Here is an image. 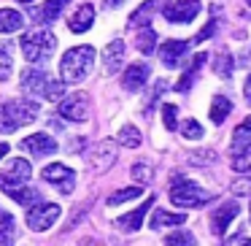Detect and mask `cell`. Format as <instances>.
Here are the masks:
<instances>
[{
	"label": "cell",
	"mask_w": 251,
	"mask_h": 246,
	"mask_svg": "<svg viewBox=\"0 0 251 246\" xmlns=\"http://www.w3.org/2000/svg\"><path fill=\"white\" fill-rule=\"evenodd\" d=\"M95 65V46H73L60 60V76L65 84H81Z\"/></svg>",
	"instance_id": "6da1fadb"
},
{
	"label": "cell",
	"mask_w": 251,
	"mask_h": 246,
	"mask_svg": "<svg viewBox=\"0 0 251 246\" xmlns=\"http://www.w3.org/2000/svg\"><path fill=\"white\" fill-rule=\"evenodd\" d=\"M41 106L35 100H6L0 103V133H11L38 119Z\"/></svg>",
	"instance_id": "7a4b0ae2"
},
{
	"label": "cell",
	"mask_w": 251,
	"mask_h": 246,
	"mask_svg": "<svg viewBox=\"0 0 251 246\" xmlns=\"http://www.w3.org/2000/svg\"><path fill=\"white\" fill-rule=\"evenodd\" d=\"M19 49H22L27 62H44L46 57H51V52L57 49V35L51 30L41 27V30H30L19 38Z\"/></svg>",
	"instance_id": "3957f363"
},
{
	"label": "cell",
	"mask_w": 251,
	"mask_h": 246,
	"mask_svg": "<svg viewBox=\"0 0 251 246\" xmlns=\"http://www.w3.org/2000/svg\"><path fill=\"white\" fill-rule=\"evenodd\" d=\"M170 200L181 208H200L211 200V195L205 190H200L195 181L184 179V176H173L170 179Z\"/></svg>",
	"instance_id": "277c9868"
},
{
	"label": "cell",
	"mask_w": 251,
	"mask_h": 246,
	"mask_svg": "<svg viewBox=\"0 0 251 246\" xmlns=\"http://www.w3.org/2000/svg\"><path fill=\"white\" fill-rule=\"evenodd\" d=\"M30 176H33V168H30L27 160L22 157H14L8 160L6 170L0 173V190L6 192V195H11L14 190H19V187H25L30 181Z\"/></svg>",
	"instance_id": "5b68a950"
},
{
	"label": "cell",
	"mask_w": 251,
	"mask_h": 246,
	"mask_svg": "<svg viewBox=\"0 0 251 246\" xmlns=\"http://www.w3.org/2000/svg\"><path fill=\"white\" fill-rule=\"evenodd\" d=\"M41 179L46 181V184H51V187H57V190L62 192V195H71L73 190H76V173H73L68 165H62V163H51V165H46L44 170H41Z\"/></svg>",
	"instance_id": "8992f818"
},
{
	"label": "cell",
	"mask_w": 251,
	"mask_h": 246,
	"mask_svg": "<svg viewBox=\"0 0 251 246\" xmlns=\"http://www.w3.org/2000/svg\"><path fill=\"white\" fill-rule=\"evenodd\" d=\"M60 219V206L57 203H35L27 208V227L35 233H44Z\"/></svg>",
	"instance_id": "52a82bcc"
},
{
	"label": "cell",
	"mask_w": 251,
	"mask_h": 246,
	"mask_svg": "<svg viewBox=\"0 0 251 246\" xmlns=\"http://www.w3.org/2000/svg\"><path fill=\"white\" fill-rule=\"evenodd\" d=\"M116 163V143L114 141H100L87 152V165L92 173H105Z\"/></svg>",
	"instance_id": "ba28073f"
},
{
	"label": "cell",
	"mask_w": 251,
	"mask_h": 246,
	"mask_svg": "<svg viewBox=\"0 0 251 246\" xmlns=\"http://www.w3.org/2000/svg\"><path fill=\"white\" fill-rule=\"evenodd\" d=\"M200 14V0H176V3H165L162 17L173 25H186Z\"/></svg>",
	"instance_id": "9c48e42d"
},
{
	"label": "cell",
	"mask_w": 251,
	"mask_h": 246,
	"mask_svg": "<svg viewBox=\"0 0 251 246\" xmlns=\"http://www.w3.org/2000/svg\"><path fill=\"white\" fill-rule=\"evenodd\" d=\"M57 114L68 122H84L89 116V98L84 92H76L71 98H62L57 106Z\"/></svg>",
	"instance_id": "30bf717a"
},
{
	"label": "cell",
	"mask_w": 251,
	"mask_h": 246,
	"mask_svg": "<svg viewBox=\"0 0 251 246\" xmlns=\"http://www.w3.org/2000/svg\"><path fill=\"white\" fill-rule=\"evenodd\" d=\"M22 152H30L33 157H46V154L57 152V141L49 136V133H35V136H27L22 143H19Z\"/></svg>",
	"instance_id": "8fae6325"
},
{
	"label": "cell",
	"mask_w": 251,
	"mask_h": 246,
	"mask_svg": "<svg viewBox=\"0 0 251 246\" xmlns=\"http://www.w3.org/2000/svg\"><path fill=\"white\" fill-rule=\"evenodd\" d=\"M189 41H165L159 46V60L165 68H178L184 57H189Z\"/></svg>",
	"instance_id": "7c38bea8"
},
{
	"label": "cell",
	"mask_w": 251,
	"mask_h": 246,
	"mask_svg": "<svg viewBox=\"0 0 251 246\" xmlns=\"http://www.w3.org/2000/svg\"><path fill=\"white\" fill-rule=\"evenodd\" d=\"M154 200L157 197H146L143 200V206H138L135 211H130V214H125V217H119L116 219V227L119 230H127V233H135V230H141V224H143V219H146V214H149V208L154 206Z\"/></svg>",
	"instance_id": "4fadbf2b"
},
{
	"label": "cell",
	"mask_w": 251,
	"mask_h": 246,
	"mask_svg": "<svg viewBox=\"0 0 251 246\" xmlns=\"http://www.w3.org/2000/svg\"><path fill=\"white\" fill-rule=\"evenodd\" d=\"M238 211H240L238 200H229V203H224V206H219L216 211H213V217H211V230L216 235H224L227 227H229V222L238 217Z\"/></svg>",
	"instance_id": "5bb4252c"
},
{
	"label": "cell",
	"mask_w": 251,
	"mask_h": 246,
	"mask_svg": "<svg viewBox=\"0 0 251 246\" xmlns=\"http://www.w3.org/2000/svg\"><path fill=\"white\" fill-rule=\"evenodd\" d=\"M46 87H49V76H46V71L27 68V71L22 73V89L27 95H46Z\"/></svg>",
	"instance_id": "9a60e30c"
},
{
	"label": "cell",
	"mask_w": 251,
	"mask_h": 246,
	"mask_svg": "<svg viewBox=\"0 0 251 246\" xmlns=\"http://www.w3.org/2000/svg\"><path fill=\"white\" fill-rule=\"evenodd\" d=\"M125 52H127L125 41H111V44L105 46V52H103V68H105V73H108V76H114V73L122 68V62H125Z\"/></svg>",
	"instance_id": "2e32d148"
},
{
	"label": "cell",
	"mask_w": 251,
	"mask_h": 246,
	"mask_svg": "<svg viewBox=\"0 0 251 246\" xmlns=\"http://www.w3.org/2000/svg\"><path fill=\"white\" fill-rule=\"evenodd\" d=\"M149 71H151V68L143 65V62H132V65L125 71V76H122V84H125V89H130V92H138V89H143V84L149 82Z\"/></svg>",
	"instance_id": "e0dca14e"
},
{
	"label": "cell",
	"mask_w": 251,
	"mask_h": 246,
	"mask_svg": "<svg viewBox=\"0 0 251 246\" xmlns=\"http://www.w3.org/2000/svg\"><path fill=\"white\" fill-rule=\"evenodd\" d=\"M92 22H95V8L89 6V3H84V6H78L76 11L71 14L68 27H71L73 33H87V30L92 27Z\"/></svg>",
	"instance_id": "ac0fdd59"
},
{
	"label": "cell",
	"mask_w": 251,
	"mask_h": 246,
	"mask_svg": "<svg viewBox=\"0 0 251 246\" xmlns=\"http://www.w3.org/2000/svg\"><path fill=\"white\" fill-rule=\"evenodd\" d=\"M208 60V55L205 52H200V55H195L192 57V65H189V71L184 73V76L176 82V92H189L192 89V84H195V79H197V73H200V68H202V62Z\"/></svg>",
	"instance_id": "d6986e66"
},
{
	"label": "cell",
	"mask_w": 251,
	"mask_h": 246,
	"mask_svg": "<svg viewBox=\"0 0 251 246\" xmlns=\"http://www.w3.org/2000/svg\"><path fill=\"white\" fill-rule=\"evenodd\" d=\"M186 217L184 214H170L165 211V208H157V211L151 214V219H149V224H151V230H162V227H178V224H184Z\"/></svg>",
	"instance_id": "ffe728a7"
},
{
	"label": "cell",
	"mask_w": 251,
	"mask_h": 246,
	"mask_svg": "<svg viewBox=\"0 0 251 246\" xmlns=\"http://www.w3.org/2000/svg\"><path fill=\"white\" fill-rule=\"evenodd\" d=\"M232 154L238 152H246V149H251V116H246L243 125L235 127V136H232Z\"/></svg>",
	"instance_id": "44dd1931"
},
{
	"label": "cell",
	"mask_w": 251,
	"mask_h": 246,
	"mask_svg": "<svg viewBox=\"0 0 251 246\" xmlns=\"http://www.w3.org/2000/svg\"><path fill=\"white\" fill-rule=\"evenodd\" d=\"M65 3L68 0H46L41 8H30V14H33V19H38V22H51V19H57V14L62 11Z\"/></svg>",
	"instance_id": "7402d4cb"
},
{
	"label": "cell",
	"mask_w": 251,
	"mask_h": 246,
	"mask_svg": "<svg viewBox=\"0 0 251 246\" xmlns=\"http://www.w3.org/2000/svg\"><path fill=\"white\" fill-rule=\"evenodd\" d=\"M229 111H232V100L227 95H213V100H211V122L213 125H222Z\"/></svg>",
	"instance_id": "603a6c76"
},
{
	"label": "cell",
	"mask_w": 251,
	"mask_h": 246,
	"mask_svg": "<svg viewBox=\"0 0 251 246\" xmlns=\"http://www.w3.org/2000/svg\"><path fill=\"white\" fill-rule=\"evenodd\" d=\"M25 19L19 11H14V8H0V33H17V30H22Z\"/></svg>",
	"instance_id": "cb8c5ba5"
},
{
	"label": "cell",
	"mask_w": 251,
	"mask_h": 246,
	"mask_svg": "<svg viewBox=\"0 0 251 246\" xmlns=\"http://www.w3.org/2000/svg\"><path fill=\"white\" fill-rule=\"evenodd\" d=\"M135 44L141 55H154L157 52V33L149 25H143V30H138V35H135Z\"/></svg>",
	"instance_id": "d4e9b609"
},
{
	"label": "cell",
	"mask_w": 251,
	"mask_h": 246,
	"mask_svg": "<svg viewBox=\"0 0 251 246\" xmlns=\"http://www.w3.org/2000/svg\"><path fill=\"white\" fill-rule=\"evenodd\" d=\"M14 46L11 44H0V82H8L14 71Z\"/></svg>",
	"instance_id": "484cf974"
},
{
	"label": "cell",
	"mask_w": 251,
	"mask_h": 246,
	"mask_svg": "<svg viewBox=\"0 0 251 246\" xmlns=\"http://www.w3.org/2000/svg\"><path fill=\"white\" fill-rule=\"evenodd\" d=\"M116 141H119L122 146H127V149H138L143 138H141V130H138L135 125H125L119 130V136H116Z\"/></svg>",
	"instance_id": "4316f807"
},
{
	"label": "cell",
	"mask_w": 251,
	"mask_h": 246,
	"mask_svg": "<svg viewBox=\"0 0 251 246\" xmlns=\"http://www.w3.org/2000/svg\"><path fill=\"white\" fill-rule=\"evenodd\" d=\"M14 238H17V224H14V217L0 214V244H11Z\"/></svg>",
	"instance_id": "83f0119b"
},
{
	"label": "cell",
	"mask_w": 251,
	"mask_h": 246,
	"mask_svg": "<svg viewBox=\"0 0 251 246\" xmlns=\"http://www.w3.org/2000/svg\"><path fill=\"white\" fill-rule=\"evenodd\" d=\"M213 68H216V73H219L222 79H229V76H232V68H235L232 55H229V52H219V57H216V62H213Z\"/></svg>",
	"instance_id": "f1b7e54d"
},
{
	"label": "cell",
	"mask_w": 251,
	"mask_h": 246,
	"mask_svg": "<svg viewBox=\"0 0 251 246\" xmlns=\"http://www.w3.org/2000/svg\"><path fill=\"white\" fill-rule=\"evenodd\" d=\"M132 197H141V187H127V190L114 192L105 203H108V206H119V203H127V200H132Z\"/></svg>",
	"instance_id": "f546056e"
},
{
	"label": "cell",
	"mask_w": 251,
	"mask_h": 246,
	"mask_svg": "<svg viewBox=\"0 0 251 246\" xmlns=\"http://www.w3.org/2000/svg\"><path fill=\"white\" fill-rule=\"evenodd\" d=\"M130 173H132V179H135L138 184H149V181H151V176H154V168L149 163H135Z\"/></svg>",
	"instance_id": "4dcf8cb0"
},
{
	"label": "cell",
	"mask_w": 251,
	"mask_h": 246,
	"mask_svg": "<svg viewBox=\"0 0 251 246\" xmlns=\"http://www.w3.org/2000/svg\"><path fill=\"white\" fill-rule=\"evenodd\" d=\"M232 170H238V173H246V170H251V149L232 154Z\"/></svg>",
	"instance_id": "1f68e13d"
},
{
	"label": "cell",
	"mask_w": 251,
	"mask_h": 246,
	"mask_svg": "<svg viewBox=\"0 0 251 246\" xmlns=\"http://www.w3.org/2000/svg\"><path fill=\"white\" fill-rule=\"evenodd\" d=\"M181 133H184V138H189V141H197V138H202V127L197 119H186L184 125H181Z\"/></svg>",
	"instance_id": "d6a6232c"
},
{
	"label": "cell",
	"mask_w": 251,
	"mask_h": 246,
	"mask_svg": "<svg viewBox=\"0 0 251 246\" xmlns=\"http://www.w3.org/2000/svg\"><path fill=\"white\" fill-rule=\"evenodd\" d=\"M176 114H178V109H176L173 103H165L162 106V122H165V127H168V130H176V127H178Z\"/></svg>",
	"instance_id": "836d02e7"
},
{
	"label": "cell",
	"mask_w": 251,
	"mask_h": 246,
	"mask_svg": "<svg viewBox=\"0 0 251 246\" xmlns=\"http://www.w3.org/2000/svg\"><path fill=\"white\" fill-rule=\"evenodd\" d=\"M46 100H62L65 98V82H49V87H46V95H44Z\"/></svg>",
	"instance_id": "e575fe53"
},
{
	"label": "cell",
	"mask_w": 251,
	"mask_h": 246,
	"mask_svg": "<svg viewBox=\"0 0 251 246\" xmlns=\"http://www.w3.org/2000/svg\"><path fill=\"white\" fill-rule=\"evenodd\" d=\"M165 244L170 246H181V244H195V235L186 233V230H178V233H170L168 238H165Z\"/></svg>",
	"instance_id": "d590c367"
},
{
	"label": "cell",
	"mask_w": 251,
	"mask_h": 246,
	"mask_svg": "<svg viewBox=\"0 0 251 246\" xmlns=\"http://www.w3.org/2000/svg\"><path fill=\"white\" fill-rule=\"evenodd\" d=\"M154 6H159V0H149V3H143V6H141V8H138V11L130 17V25H138L141 19H146L149 14H151V8H154Z\"/></svg>",
	"instance_id": "8d00e7d4"
},
{
	"label": "cell",
	"mask_w": 251,
	"mask_h": 246,
	"mask_svg": "<svg viewBox=\"0 0 251 246\" xmlns=\"http://www.w3.org/2000/svg\"><path fill=\"white\" fill-rule=\"evenodd\" d=\"M216 27H219V22H216V19H211V22H208V25H205V27H202V30H200V33H197V38H195V44H202V41H205V38H211V35H213V33H216Z\"/></svg>",
	"instance_id": "74e56055"
},
{
	"label": "cell",
	"mask_w": 251,
	"mask_h": 246,
	"mask_svg": "<svg viewBox=\"0 0 251 246\" xmlns=\"http://www.w3.org/2000/svg\"><path fill=\"white\" fill-rule=\"evenodd\" d=\"M189 157H192V163L205 165V163H213V157H216V154H213V152H195V154H189Z\"/></svg>",
	"instance_id": "f35d334b"
},
{
	"label": "cell",
	"mask_w": 251,
	"mask_h": 246,
	"mask_svg": "<svg viewBox=\"0 0 251 246\" xmlns=\"http://www.w3.org/2000/svg\"><path fill=\"white\" fill-rule=\"evenodd\" d=\"M243 95H246V100L251 103V73H249V79H246V84H243Z\"/></svg>",
	"instance_id": "ab89813d"
},
{
	"label": "cell",
	"mask_w": 251,
	"mask_h": 246,
	"mask_svg": "<svg viewBox=\"0 0 251 246\" xmlns=\"http://www.w3.org/2000/svg\"><path fill=\"white\" fill-rule=\"evenodd\" d=\"M122 3H125V0H103L105 8H116V6H122Z\"/></svg>",
	"instance_id": "60d3db41"
},
{
	"label": "cell",
	"mask_w": 251,
	"mask_h": 246,
	"mask_svg": "<svg viewBox=\"0 0 251 246\" xmlns=\"http://www.w3.org/2000/svg\"><path fill=\"white\" fill-rule=\"evenodd\" d=\"M6 154H8V143H0V160L6 157Z\"/></svg>",
	"instance_id": "b9f144b4"
},
{
	"label": "cell",
	"mask_w": 251,
	"mask_h": 246,
	"mask_svg": "<svg viewBox=\"0 0 251 246\" xmlns=\"http://www.w3.org/2000/svg\"><path fill=\"white\" fill-rule=\"evenodd\" d=\"M243 62H246V65L251 62V52H246V55H243Z\"/></svg>",
	"instance_id": "7bdbcfd3"
},
{
	"label": "cell",
	"mask_w": 251,
	"mask_h": 246,
	"mask_svg": "<svg viewBox=\"0 0 251 246\" xmlns=\"http://www.w3.org/2000/svg\"><path fill=\"white\" fill-rule=\"evenodd\" d=\"M17 3H35V0H17Z\"/></svg>",
	"instance_id": "ee69618b"
},
{
	"label": "cell",
	"mask_w": 251,
	"mask_h": 246,
	"mask_svg": "<svg viewBox=\"0 0 251 246\" xmlns=\"http://www.w3.org/2000/svg\"><path fill=\"white\" fill-rule=\"evenodd\" d=\"M249 3H251V0H249Z\"/></svg>",
	"instance_id": "f6af8a7d"
}]
</instances>
